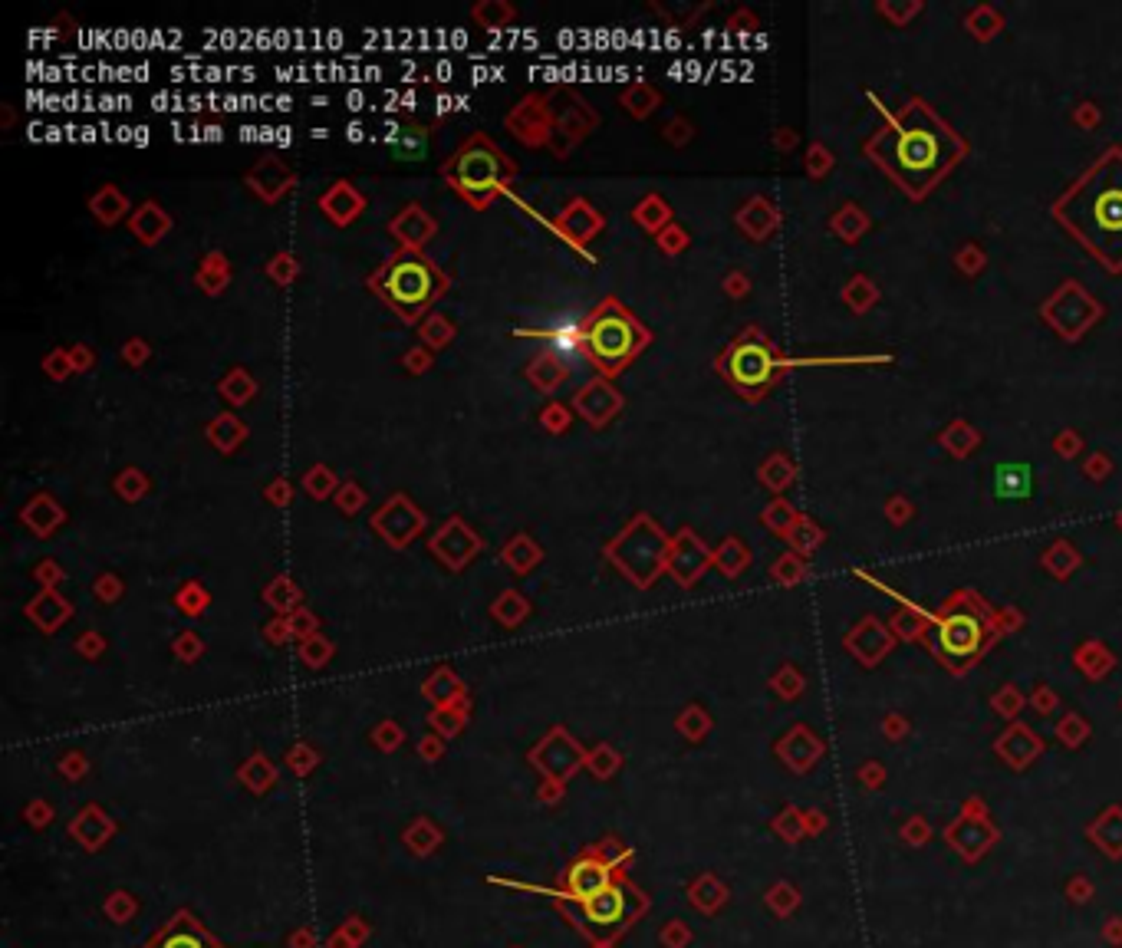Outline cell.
I'll use <instances>...</instances> for the list:
<instances>
[{"mask_svg": "<svg viewBox=\"0 0 1122 948\" xmlns=\"http://www.w3.org/2000/svg\"><path fill=\"white\" fill-rule=\"evenodd\" d=\"M744 560L747 557H744V547L738 544V540H724L721 550H718V563H721V567L728 570V573H734L738 567H744Z\"/></svg>", "mask_w": 1122, "mask_h": 948, "instance_id": "681fc988", "label": "cell"}, {"mask_svg": "<svg viewBox=\"0 0 1122 948\" xmlns=\"http://www.w3.org/2000/svg\"><path fill=\"white\" fill-rule=\"evenodd\" d=\"M668 547H672V537L665 534L662 524L652 514L639 511L632 514V521L622 524L603 553L622 577L645 590L659 580L662 570H668Z\"/></svg>", "mask_w": 1122, "mask_h": 948, "instance_id": "277c9868", "label": "cell"}, {"mask_svg": "<svg viewBox=\"0 0 1122 948\" xmlns=\"http://www.w3.org/2000/svg\"><path fill=\"white\" fill-rule=\"evenodd\" d=\"M392 152L402 158V162H415L428 152V129L425 126H405L399 135H389Z\"/></svg>", "mask_w": 1122, "mask_h": 948, "instance_id": "d590c367", "label": "cell"}, {"mask_svg": "<svg viewBox=\"0 0 1122 948\" xmlns=\"http://www.w3.org/2000/svg\"><path fill=\"white\" fill-rule=\"evenodd\" d=\"M231 257L224 251H208L201 257V264L195 270V287L204 293V297H221L224 290L231 287Z\"/></svg>", "mask_w": 1122, "mask_h": 948, "instance_id": "cb8c5ba5", "label": "cell"}, {"mask_svg": "<svg viewBox=\"0 0 1122 948\" xmlns=\"http://www.w3.org/2000/svg\"><path fill=\"white\" fill-rule=\"evenodd\" d=\"M632 221H636L642 231L659 234L672 224V208H668V201L662 195H655L652 191V195H645L639 205L632 208Z\"/></svg>", "mask_w": 1122, "mask_h": 948, "instance_id": "f546056e", "label": "cell"}, {"mask_svg": "<svg viewBox=\"0 0 1122 948\" xmlns=\"http://www.w3.org/2000/svg\"><path fill=\"white\" fill-rule=\"evenodd\" d=\"M112 491H116V498L119 501H126V504H139L145 494L152 491V481H149V474H145L142 468H122L116 478H112Z\"/></svg>", "mask_w": 1122, "mask_h": 948, "instance_id": "836d02e7", "label": "cell"}, {"mask_svg": "<svg viewBox=\"0 0 1122 948\" xmlns=\"http://www.w3.org/2000/svg\"><path fill=\"white\" fill-rule=\"evenodd\" d=\"M43 372H47V379L53 382H66L76 372L73 359H70V349H50L47 356H43Z\"/></svg>", "mask_w": 1122, "mask_h": 948, "instance_id": "60d3db41", "label": "cell"}, {"mask_svg": "<svg viewBox=\"0 0 1122 948\" xmlns=\"http://www.w3.org/2000/svg\"><path fill=\"white\" fill-rule=\"evenodd\" d=\"M119 593H122V580L116 577V573H102V577L96 580V596H99V600H116Z\"/></svg>", "mask_w": 1122, "mask_h": 948, "instance_id": "f5cc1de1", "label": "cell"}, {"mask_svg": "<svg viewBox=\"0 0 1122 948\" xmlns=\"http://www.w3.org/2000/svg\"><path fill=\"white\" fill-rule=\"evenodd\" d=\"M665 139L672 142V145H682V142H688L691 139V129H688V122H682V119H672L665 126Z\"/></svg>", "mask_w": 1122, "mask_h": 948, "instance_id": "9f6ffc18", "label": "cell"}, {"mask_svg": "<svg viewBox=\"0 0 1122 948\" xmlns=\"http://www.w3.org/2000/svg\"><path fill=\"white\" fill-rule=\"evenodd\" d=\"M576 149V142L570 139V135H563L557 126H553V135H550V142H547V152H553V158H566Z\"/></svg>", "mask_w": 1122, "mask_h": 948, "instance_id": "db71d44e", "label": "cell"}, {"mask_svg": "<svg viewBox=\"0 0 1122 948\" xmlns=\"http://www.w3.org/2000/svg\"><path fill=\"white\" fill-rule=\"evenodd\" d=\"M303 491H306V498H313V501H326V498H333V494L339 491V481L336 478V471L330 468V465H313V468H306V474H303Z\"/></svg>", "mask_w": 1122, "mask_h": 948, "instance_id": "e575fe53", "label": "cell"}, {"mask_svg": "<svg viewBox=\"0 0 1122 948\" xmlns=\"http://www.w3.org/2000/svg\"><path fill=\"white\" fill-rule=\"evenodd\" d=\"M385 228L399 241V251H425V244L438 234V221L432 218V211L425 205L408 201L402 211L392 214Z\"/></svg>", "mask_w": 1122, "mask_h": 948, "instance_id": "5bb4252c", "label": "cell"}, {"mask_svg": "<svg viewBox=\"0 0 1122 948\" xmlns=\"http://www.w3.org/2000/svg\"><path fill=\"white\" fill-rule=\"evenodd\" d=\"M178 606L185 609V613L198 616L201 609L208 606V593H204V586H201V583H188L185 590L178 593Z\"/></svg>", "mask_w": 1122, "mask_h": 948, "instance_id": "c3c4849f", "label": "cell"}, {"mask_svg": "<svg viewBox=\"0 0 1122 948\" xmlns=\"http://www.w3.org/2000/svg\"><path fill=\"white\" fill-rule=\"evenodd\" d=\"M586 919L596 925H616L626 916V893L619 886H606L603 893H596L589 902H583Z\"/></svg>", "mask_w": 1122, "mask_h": 948, "instance_id": "4316f807", "label": "cell"}, {"mask_svg": "<svg viewBox=\"0 0 1122 948\" xmlns=\"http://www.w3.org/2000/svg\"><path fill=\"white\" fill-rule=\"evenodd\" d=\"M270 636H274V639H283V623H274V626H270Z\"/></svg>", "mask_w": 1122, "mask_h": 948, "instance_id": "94428289", "label": "cell"}, {"mask_svg": "<svg viewBox=\"0 0 1122 948\" xmlns=\"http://www.w3.org/2000/svg\"><path fill=\"white\" fill-rule=\"evenodd\" d=\"M218 395L231 409H244V405L254 402L257 395V379L247 366H231L224 376L218 379Z\"/></svg>", "mask_w": 1122, "mask_h": 948, "instance_id": "484cf974", "label": "cell"}, {"mask_svg": "<svg viewBox=\"0 0 1122 948\" xmlns=\"http://www.w3.org/2000/svg\"><path fill=\"white\" fill-rule=\"evenodd\" d=\"M445 185L464 198L474 211H487L504 191L514 185L517 162L501 145H494L484 132H471L445 162H441Z\"/></svg>", "mask_w": 1122, "mask_h": 948, "instance_id": "3957f363", "label": "cell"}, {"mask_svg": "<svg viewBox=\"0 0 1122 948\" xmlns=\"http://www.w3.org/2000/svg\"><path fill=\"white\" fill-rule=\"evenodd\" d=\"M17 517H20V524H24L33 537L47 540V537H53L56 530L66 524V507L60 504V498H56V494L37 491V494H30L27 504L20 507Z\"/></svg>", "mask_w": 1122, "mask_h": 948, "instance_id": "e0dca14e", "label": "cell"}, {"mask_svg": "<svg viewBox=\"0 0 1122 948\" xmlns=\"http://www.w3.org/2000/svg\"><path fill=\"white\" fill-rule=\"evenodd\" d=\"M1030 491V474L1027 468H997V494L1001 498H1024Z\"/></svg>", "mask_w": 1122, "mask_h": 948, "instance_id": "f35d334b", "label": "cell"}, {"mask_svg": "<svg viewBox=\"0 0 1122 948\" xmlns=\"http://www.w3.org/2000/svg\"><path fill=\"white\" fill-rule=\"evenodd\" d=\"M86 208L102 224V228H116L122 218H132V211H135L132 201L126 198V191H122L119 185H102V188H96L93 195H89Z\"/></svg>", "mask_w": 1122, "mask_h": 948, "instance_id": "7402d4cb", "label": "cell"}, {"mask_svg": "<svg viewBox=\"0 0 1122 948\" xmlns=\"http://www.w3.org/2000/svg\"><path fill=\"white\" fill-rule=\"evenodd\" d=\"M718 372L744 399H761L777 379V353L761 330H744L718 356Z\"/></svg>", "mask_w": 1122, "mask_h": 948, "instance_id": "5b68a950", "label": "cell"}, {"mask_svg": "<svg viewBox=\"0 0 1122 948\" xmlns=\"http://www.w3.org/2000/svg\"><path fill=\"white\" fill-rule=\"evenodd\" d=\"M316 208H320L326 214V221L336 224V228H349V224H356L362 218V211H366V195H362L353 182L339 178V182H333L320 198H316Z\"/></svg>", "mask_w": 1122, "mask_h": 948, "instance_id": "2e32d148", "label": "cell"}, {"mask_svg": "<svg viewBox=\"0 0 1122 948\" xmlns=\"http://www.w3.org/2000/svg\"><path fill=\"white\" fill-rule=\"evenodd\" d=\"M244 185L251 188V195L264 201V205H280L283 195L297 188V172H293L283 158L267 155L247 168Z\"/></svg>", "mask_w": 1122, "mask_h": 948, "instance_id": "4fadbf2b", "label": "cell"}, {"mask_svg": "<svg viewBox=\"0 0 1122 948\" xmlns=\"http://www.w3.org/2000/svg\"><path fill=\"white\" fill-rule=\"evenodd\" d=\"M369 524L389 547L405 550L428 527V514L408 498L405 491H395L392 498H385L376 511H372Z\"/></svg>", "mask_w": 1122, "mask_h": 948, "instance_id": "52a82bcc", "label": "cell"}, {"mask_svg": "<svg viewBox=\"0 0 1122 948\" xmlns=\"http://www.w3.org/2000/svg\"><path fill=\"white\" fill-rule=\"evenodd\" d=\"M303 656H306V662H310V665H323L326 656H330V646H326L323 639H310L303 646Z\"/></svg>", "mask_w": 1122, "mask_h": 948, "instance_id": "11a10c76", "label": "cell"}, {"mask_svg": "<svg viewBox=\"0 0 1122 948\" xmlns=\"http://www.w3.org/2000/svg\"><path fill=\"white\" fill-rule=\"evenodd\" d=\"M655 244H659L665 254H682L688 247V234L685 228H678V224H668L665 231L655 234Z\"/></svg>", "mask_w": 1122, "mask_h": 948, "instance_id": "7dc6e473", "label": "cell"}, {"mask_svg": "<svg viewBox=\"0 0 1122 948\" xmlns=\"http://www.w3.org/2000/svg\"><path fill=\"white\" fill-rule=\"evenodd\" d=\"M1086 211H1090V221L1099 237L1122 241V185L1116 188L1113 182H1106L1096 195H1090Z\"/></svg>", "mask_w": 1122, "mask_h": 948, "instance_id": "ac0fdd59", "label": "cell"}, {"mask_svg": "<svg viewBox=\"0 0 1122 948\" xmlns=\"http://www.w3.org/2000/svg\"><path fill=\"white\" fill-rule=\"evenodd\" d=\"M66 616H70V603L53 590H43L37 600L30 603V619L33 623H40L43 629H56Z\"/></svg>", "mask_w": 1122, "mask_h": 948, "instance_id": "1f68e13d", "label": "cell"}, {"mask_svg": "<svg viewBox=\"0 0 1122 948\" xmlns=\"http://www.w3.org/2000/svg\"><path fill=\"white\" fill-rule=\"evenodd\" d=\"M70 359H73L76 372H89V369L96 366V353H93V349H89L86 343H73V346H70Z\"/></svg>", "mask_w": 1122, "mask_h": 948, "instance_id": "816d5d0a", "label": "cell"}, {"mask_svg": "<svg viewBox=\"0 0 1122 948\" xmlns=\"http://www.w3.org/2000/svg\"><path fill=\"white\" fill-rule=\"evenodd\" d=\"M889 155V165L899 172L905 185H922L942 172V165L948 162L945 132L938 126H918L915 119H905V129L889 139Z\"/></svg>", "mask_w": 1122, "mask_h": 948, "instance_id": "8992f818", "label": "cell"}, {"mask_svg": "<svg viewBox=\"0 0 1122 948\" xmlns=\"http://www.w3.org/2000/svg\"><path fill=\"white\" fill-rule=\"evenodd\" d=\"M524 376L530 379V386L543 395H553L566 379H570V366L563 363L560 353H553V349H540V353L530 359Z\"/></svg>", "mask_w": 1122, "mask_h": 948, "instance_id": "44dd1931", "label": "cell"}, {"mask_svg": "<svg viewBox=\"0 0 1122 948\" xmlns=\"http://www.w3.org/2000/svg\"><path fill=\"white\" fill-rule=\"evenodd\" d=\"M458 340V326L448 313H428L422 323H418V343L428 346L432 353H441L451 343Z\"/></svg>", "mask_w": 1122, "mask_h": 948, "instance_id": "83f0119b", "label": "cell"}, {"mask_svg": "<svg viewBox=\"0 0 1122 948\" xmlns=\"http://www.w3.org/2000/svg\"><path fill=\"white\" fill-rule=\"evenodd\" d=\"M540 425H543V432H550V435H566L570 432V425H573V409H570V402H547L540 409Z\"/></svg>", "mask_w": 1122, "mask_h": 948, "instance_id": "74e56055", "label": "cell"}, {"mask_svg": "<svg viewBox=\"0 0 1122 948\" xmlns=\"http://www.w3.org/2000/svg\"><path fill=\"white\" fill-rule=\"evenodd\" d=\"M448 284V274L425 251H395L366 277V287L408 326H418L432 313Z\"/></svg>", "mask_w": 1122, "mask_h": 948, "instance_id": "6da1fadb", "label": "cell"}, {"mask_svg": "<svg viewBox=\"0 0 1122 948\" xmlns=\"http://www.w3.org/2000/svg\"><path fill=\"white\" fill-rule=\"evenodd\" d=\"M553 228L560 231V237L573 247H586L589 241H596L606 228V214L599 211L589 198H570L566 205L557 211L553 218Z\"/></svg>", "mask_w": 1122, "mask_h": 948, "instance_id": "7c38bea8", "label": "cell"}, {"mask_svg": "<svg viewBox=\"0 0 1122 948\" xmlns=\"http://www.w3.org/2000/svg\"><path fill=\"white\" fill-rule=\"evenodd\" d=\"M264 501H267L270 507H287V504L293 501V484H290V478H283V474H277V478H270V481L264 484Z\"/></svg>", "mask_w": 1122, "mask_h": 948, "instance_id": "bcb514c9", "label": "cell"}, {"mask_svg": "<svg viewBox=\"0 0 1122 948\" xmlns=\"http://www.w3.org/2000/svg\"><path fill=\"white\" fill-rule=\"evenodd\" d=\"M264 274L274 280L277 287H290L293 280L300 277V257L293 251H277L270 261L264 264Z\"/></svg>", "mask_w": 1122, "mask_h": 948, "instance_id": "8d00e7d4", "label": "cell"}, {"mask_svg": "<svg viewBox=\"0 0 1122 948\" xmlns=\"http://www.w3.org/2000/svg\"><path fill=\"white\" fill-rule=\"evenodd\" d=\"M172 214H168L155 198H145L142 205H135L132 218H129V234L139 241L142 247H155L162 244L168 231H172Z\"/></svg>", "mask_w": 1122, "mask_h": 948, "instance_id": "d6986e66", "label": "cell"}, {"mask_svg": "<svg viewBox=\"0 0 1122 948\" xmlns=\"http://www.w3.org/2000/svg\"><path fill=\"white\" fill-rule=\"evenodd\" d=\"M33 577H37L43 586H47V590H53V586L63 580V570H60V563H53V560H40L37 567H33Z\"/></svg>", "mask_w": 1122, "mask_h": 948, "instance_id": "f907efd6", "label": "cell"}, {"mask_svg": "<svg viewBox=\"0 0 1122 948\" xmlns=\"http://www.w3.org/2000/svg\"><path fill=\"white\" fill-rule=\"evenodd\" d=\"M264 596H267V603H270V606H277V609H290L293 603L300 600V590H297V586H293L290 577H277L274 583L267 586V593H264Z\"/></svg>", "mask_w": 1122, "mask_h": 948, "instance_id": "7bdbcfd3", "label": "cell"}, {"mask_svg": "<svg viewBox=\"0 0 1122 948\" xmlns=\"http://www.w3.org/2000/svg\"><path fill=\"white\" fill-rule=\"evenodd\" d=\"M428 550L435 553L438 563H445L448 570L458 573L484 550V540L461 514H451V517H445V524L428 537Z\"/></svg>", "mask_w": 1122, "mask_h": 948, "instance_id": "9c48e42d", "label": "cell"}, {"mask_svg": "<svg viewBox=\"0 0 1122 948\" xmlns=\"http://www.w3.org/2000/svg\"><path fill=\"white\" fill-rule=\"evenodd\" d=\"M162 948H201V942L195 939V935H188V932H178V935H172V939H168Z\"/></svg>", "mask_w": 1122, "mask_h": 948, "instance_id": "6f0895ef", "label": "cell"}, {"mask_svg": "<svg viewBox=\"0 0 1122 948\" xmlns=\"http://www.w3.org/2000/svg\"><path fill=\"white\" fill-rule=\"evenodd\" d=\"M435 366V353L428 346H422V343H415V346H408L405 353H402V369L408 372V376H425L428 369Z\"/></svg>", "mask_w": 1122, "mask_h": 948, "instance_id": "b9f144b4", "label": "cell"}, {"mask_svg": "<svg viewBox=\"0 0 1122 948\" xmlns=\"http://www.w3.org/2000/svg\"><path fill=\"white\" fill-rule=\"evenodd\" d=\"M293 626H297L300 632L313 629V616H310V613H297V619H293Z\"/></svg>", "mask_w": 1122, "mask_h": 948, "instance_id": "91938a15", "label": "cell"}, {"mask_svg": "<svg viewBox=\"0 0 1122 948\" xmlns=\"http://www.w3.org/2000/svg\"><path fill=\"white\" fill-rule=\"evenodd\" d=\"M366 491H362V484H356V481H343L339 484V491L333 494V504L339 507V514H346V517H356L362 507H366Z\"/></svg>", "mask_w": 1122, "mask_h": 948, "instance_id": "ab89813d", "label": "cell"}, {"mask_svg": "<svg viewBox=\"0 0 1122 948\" xmlns=\"http://www.w3.org/2000/svg\"><path fill=\"white\" fill-rule=\"evenodd\" d=\"M553 126H557V122H553L547 93H527L524 99H517L504 116V129L514 135L524 149H547Z\"/></svg>", "mask_w": 1122, "mask_h": 948, "instance_id": "ba28073f", "label": "cell"}, {"mask_svg": "<svg viewBox=\"0 0 1122 948\" xmlns=\"http://www.w3.org/2000/svg\"><path fill=\"white\" fill-rule=\"evenodd\" d=\"M981 646V623L968 613L951 616L942 626V649L948 656H971Z\"/></svg>", "mask_w": 1122, "mask_h": 948, "instance_id": "603a6c76", "label": "cell"}, {"mask_svg": "<svg viewBox=\"0 0 1122 948\" xmlns=\"http://www.w3.org/2000/svg\"><path fill=\"white\" fill-rule=\"evenodd\" d=\"M622 405H626V399H622V392L616 389V382L603 379V376H593L570 395L573 415H580V419L589 428H596V432L616 419V415L622 412Z\"/></svg>", "mask_w": 1122, "mask_h": 948, "instance_id": "30bf717a", "label": "cell"}, {"mask_svg": "<svg viewBox=\"0 0 1122 948\" xmlns=\"http://www.w3.org/2000/svg\"><path fill=\"white\" fill-rule=\"evenodd\" d=\"M550 99V109H553V122H557V129L563 135H570V139L580 145L586 142L589 135L599 129V116L596 109L586 103V99L576 93L570 86H557L547 93Z\"/></svg>", "mask_w": 1122, "mask_h": 948, "instance_id": "8fae6325", "label": "cell"}, {"mask_svg": "<svg viewBox=\"0 0 1122 948\" xmlns=\"http://www.w3.org/2000/svg\"><path fill=\"white\" fill-rule=\"evenodd\" d=\"M527 609H530V606L524 603V596H520V593H514V590H510V593H504V596H501V600H497V603H494V616H497V619H501V623H507V626H514V623H517V619H520V616H524V613H527Z\"/></svg>", "mask_w": 1122, "mask_h": 948, "instance_id": "ee69618b", "label": "cell"}, {"mask_svg": "<svg viewBox=\"0 0 1122 948\" xmlns=\"http://www.w3.org/2000/svg\"><path fill=\"white\" fill-rule=\"evenodd\" d=\"M566 886H570V896L573 899L589 902L596 893H603L606 886H612L609 883V869L603 863H596V860H583V863H576L570 869V883H566Z\"/></svg>", "mask_w": 1122, "mask_h": 948, "instance_id": "d4e9b609", "label": "cell"}, {"mask_svg": "<svg viewBox=\"0 0 1122 948\" xmlns=\"http://www.w3.org/2000/svg\"><path fill=\"white\" fill-rule=\"evenodd\" d=\"M471 20L481 30H501V27L514 24L517 10H514V4H507V0H481V4L471 7Z\"/></svg>", "mask_w": 1122, "mask_h": 948, "instance_id": "d6a6232c", "label": "cell"}, {"mask_svg": "<svg viewBox=\"0 0 1122 948\" xmlns=\"http://www.w3.org/2000/svg\"><path fill=\"white\" fill-rule=\"evenodd\" d=\"M247 435H251V428H247V422L234 409L218 412L208 425H204V438H208L211 448L218 451V455H234V451L247 442Z\"/></svg>", "mask_w": 1122, "mask_h": 948, "instance_id": "ffe728a7", "label": "cell"}, {"mask_svg": "<svg viewBox=\"0 0 1122 948\" xmlns=\"http://www.w3.org/2000/svg\"><path fill=\"white\" fill-rule=\"evenodd\" d=\"M652 343V333L636 313L619 297L599 300L580 323V349L593 363L596 376L612 379L622 376Z\"/></svg>", "mask_w": 1122, "mask_h": 948, "instance_id": "7a4b0ae2", "label": "cell"}, {"mask_svg": "<svg viewBox=\"0 0 1122 948\" xmlns=\"http://www.w3.org/2000/svg\"><path fill=\"white\" fill-rule=\"evenodd\" d=\"M501 560L507 563L510 570L514 573H530L537 567V563L543 560V550H540V544L530 534H514L504 544V550H501Z\"/></svg>", "mask_w": 1122, "mask_h": 948, "instance_id": "f1b7e54d", "label": "cell"}, {"mask_svg": "<svg viewBox=\"0 0 1122 948\" xmlns=\"http://www.w3.org/2000/svg\"><path fill=\"white\" fill-rule=\"evenodd\" d=\"M708 560H711V553L695 537V530L682 527L672 537V547H668V570H672V577L682 583V586L695 583L701 573H705Z\"/></svg>", "mask_w": 1122, "mask_h": 948, "instance_id": "9a60e30c", "label": "cell"}, {"mask_svg": "<svg viewBox=\"0 0 1122 948\" xmlns=\"http://www.w3.org/2000/svg\"><path fill=\"white\" fill-rule=\"evenodd\" d=\"M619 106L626 109L632 119H649L652 112L662 106V93L649 83H632V86L622 89Z\"/></svg>", "mask_w": 1122, "mask_h": 948, "instance_id": "4dcf8cb0", "label": "cell"}, {"mask_svg": "<svg viewBox=\"0 0 1122 948\" xmlns=\"http://www.w3.org/2000/svg\"><path fill=\"white\" fill-rule=\"evenodd\" d=\"M198 649H201V646H198V639H195V636H185V639H178V652H181V656H185V659L198 656Z\"/></svg>", "mask_w": 1122, "mask_h": 948, "instance_id": "680465c9", "label": "cell"}, {"mask_svg": "<svg viewBox=\"0 0 1122 948\" xmlns=\"http://www.w3.org/2000/svg\"><path fill=\"white\" fill-rule=\"evenodd\" d=\"M119 356H122V363H126V366L142 369L152 359V346H149V340H142V336H132V340L122 343Z\"/></svg>", "mask_w": 1122, "mask_h": 948, "instance_id": "f6af8a7d", "label": "cell"}]
</instances>
